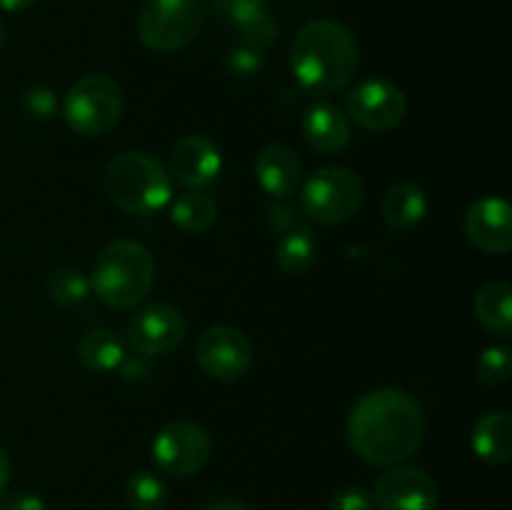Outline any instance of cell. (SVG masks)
<instances>
[{
    "label": "cell",
    "instance_id": "obj_34",
    "mask_svg": "<svg viewBox=\"0 0 512 510\" xmlns=\"http://www.w3.org/2000/svg\"><path fill=\"white\" fill-rule=\"evenodd\" d=\"M33 3H38V0H0V10H8V13H20V10H28Z\"/></svg>",
    "mask_w": 512,
    "mask_h": 510
},
{
    "label": "cell",
    "instance_id": "obj_5",
    "mask_svg": "<svg viewBox=\"0 0 512 510\" xmlns=\"http://www.w3.org/2000/svg\"><path fill=\"white\" fill-rule=\"evenodd\" d=\"M123 88L115 78L93 73L80 78L68 90L63 103V118L73 133L98 138L108 133L123 115Z\"/></svg>",
    "mask_w": 512,
    "mask_h": 510
},
{
    "label": "cell",
    "instance_id": "obj_21",
    "mask_svg": "<svg viewBox=\"0 0 512 510\" xmlns=\"http://www.w3.org/2000/svg\"><path fill=\"white\" fill-rule=\"evenodd\" d=\"M215 218H218V205L210 195L205 193H183L173 200L170 205V220L178 225L183 233L200 235L205 230L213 228Z\"/></svg>",
    "mask_w": 512,
    "mask_h": 510
},
{
    "label": "cell",
    "instance_id": "obj_22",
    "mask_svg": "<svg viewBox=\"0 0 512 510\" xmlns=\"http://www.w3.org/2000/svg\"><path fill=\"white\" fill-rule=\"evenodd\" d=\"M318 260V238L310 228H295L280 240L278 250H275V263L283 273L298 275L313 268Z\"/></svg>",
    "mask_w": 512,
    "mask_h": 510
},
{
    "label": "cell",
    "instance_id": "obj_2",
    "mask_svg": "<svg viewBox=\"0 0 512 510\" xmlns=\"http://www.w3.org/2000/svg\"><path fill=\"white\" fill-rule=\"evenodd\" d=\"M290 68L310 93H338L358 70V40L338 20H313L300 30L290 48Z\"/></svg>",
    "mask_w": 512,
    "mask_h": 510
},
{
    "label": "cell",
    "instance_id": "obj_16",
    "mask_svg": "<svg viewBox=\"0 0 512 510\" xmlns=\"http://www.w3.org/2000/svg\"><path fill=\"white\" fill-rule=\"evenodd\" d=\"M303 135L313 150L323 155H335L348 148L350 118L343 108L333 103H318L308 108L303 118Z\"/></svg>",
    "mask_w": 512,
    "mask_h": 510
},
{
    "label": "cell",
    "instance_id": "obj_18",
    "mask_svg": "<svg viewBox=\"0 0 512 510\" xmlns=\"http://www.w3.org/2000/svg\"><path fill=\"white\" fill-rule=\"evenodd\" d=\"M512 290L508 283H488L475 293L473 308L478 323L495 338L512 335Z\"/></svg>",
    "mask_w": 512,
    "mask_h": 510
},
{
    "label": "cell",
    "instance_id": "obj_1",
    "mask_svg": "<svg viewBox=\"0 0 512 510\" xmlns=\"http://www.w3.org/2000/svg\"><path fill=\"white\" fill-rule=\"evenodd\" d=\"M425 418L420 403L398 388L360 395L348 415V438L370 465H398L420 448Z\"/></svg>",
    "mask_w": 512,
    "mask_h": 510
},
{
    "label": "cell",
    "instance_id": "obj_3",
    "mask_svg": "<svg viewBox=\"0 0 512 510\" xmlns=\"http://www.w3.org/2000/svg\"><path fill=\"white\" fill-rule=\"evenodd\" d=\"M155 280L150 250L138 240H115L98 255L90 275V288L110 308H133L148 298Z\"/></svg>",
    "mask_w": 512,
    "mask_h": 510
},
{
    "label": "cell",
    "instance_id": "obj_11",
    "mask_svg": "<svg viewBox=\"0 0 512 510\" xmlns=\"http://www.w3.org/2000/svg\"><path fill=\"white\" fill-rule=\"evenodd\" d=\"M188 335V320L168 303H153L138 310L128 323V340L135 353L165 355Z\"/></svg>",
    "mask_w": 512,
    "mask_h": 510
},
{
    "label": "cell",
    "instance_id": "obj_27",
    "mask_svg": "<svg viewBox=\"0 0 512 510\" xmlns=\"http://www.w3.org/2000/svg\"><path fill=\"white\" fill-rule=\"evenodd\" d=\"M213 5L215 13H218L225 23L235 25V28L265 8L263 0H213Z\"/></svg>",
    "mask_w": 512,
    "mask_h": 510
},
{
    "label": "cell",
    "instance_id": "obj_12",
    "mask_svg": "<svg viewBox=\"0 0 512 510\" xmlns=\"http://www.w3.org/2000/svg\"><path fill=\"white\" fill-rule=\"evenodd\" d=\"M438 485L425 470L393 468L375 483L373 503L378 510H438Z\"/></svg>",
    "mask_w": 512,
    "mask_h": 510
},
{
    "label": "cell",
    "instance_id": "obj_10",
    "mask_svg": "<svg viewBox=\"0 0 512 510\" xmlns=\"http://www.w3.org/2000/svg\"><path fill=\"white\" fill-rule=\"evenodd\" d=\"M195 358L205 375L230 383L248 373L250 363H253V345L243 330L230 328V325H215V328L203 330V335L198 338Z\"/></svg>",
    "mask_w": 512,
    "mask_h": 510
},
{
    "label": "cell",
    "instance_id": "obj_9",
    "mask_svg": "<svg viewBox=\"0 0 512 510\" xmlns=\"http://www.w3.org/2000/svg\"><path fill=\"white\" fill-rule=\"evenodd\" d=\"M405 113H408L405 93L383 78L360 80L345 98V115L375 133L393 130L405 118Z\"/></svg>",
    "mask_w": 512,
    "mask_h": 510
},
{
    "label": "cell",
    "instance_id": "obj_28",
    "mask_svg": "<svg viewBox=\"0 0 512 510\" xmlns=\"http://www.w3.org/2000/svg\"><path fill=\"white\" fill-rule=\"evenodd\" d=\"M228 68L240 78H250V75L260 73V68H263V53L248 48V45H238L228 53Z\"/></svg>",
    "mask_w": 512,
    "mask_h": 510
},
{
    "label": "cell",
    "instance_id": "obj_35",
    "mask_svg": "<svg viewBox=\"0 0 512 510\" xmlns=\"http://www.w3.org/2000/svg\"><path fill=\"white\" fill-rule=\"evenodd\" d=\"M5 43V23H3V18H0V45Z\"/></svg>",
    "mask_w": 512,
    "mask_h": 510
},
{
    "label": "cell",
    "instance_id": "obj_19",
    "mask_svg": "<svg viewBox=\"0 0 512 510\" xmlns=\"http://www.w3.org/2000/svg\"><path fill=\"white\" fill-rule=\"evenodd\" d=\"M428 213V198L415 183H398L385 193L383 215L385 223L395 230H410L423 223Z\"/></svg>",
    "mask_w": 512,
    "mask_h": 510
},
{
    "label": "cell",
    "instance_id": "obj_31",
    "mask_svg": "<svg viewBox=\"0 0 512 510\" xmlns=\"http://www.w3.org/2000/svg\"><path fill=\"white\" fill-rule=\"evenodd\" d=\"M0 505H3V510H48L45 500L35 493H18Z\"/></svg>",
    "mask_w": 512,
    "mask_h": 510
},
{
    "label": "cell",
    "instance_id": "obj_25",
    "mask_svg": "<svg viewBox=\"0 0 512 510\" xmlns=\"http://www.w3.org/2000/svg\"><path fill=\"white\" fill-rule=\"evenodd\" d=\"M510 350L500 348V345H493V348L483 350V355L478 358V365H475V375L483 385H503L510 380Z\"/></svg>",
    "mask_w": 512,
    "mask_h": 510
},
{
    "label": "cell",
    "instance_id": "obj_26",
    "mask_svg": "<svg viewBox=\"0 0 512 510\" xmlns=\"http://www.w3.org/2000/svg\"><path fill=\"white\" fill-rule=\"evenodd\" d=\"M240 35H243V45L248 48L260 50L263 53L268 45H273L275 35H278V28H275V20L265 13V8L260 13H255L253 18H248L245 23L238 25Z\"/></svg>",
    "mask_w": 512,
    "mask_h": 510
},
{
    "label": "cell",
    "instance_id": "obj_17",
    "mask_svg": "<svg viewBox=\"0 0 512 510\" xmlns=\"http://www.w3.org/2000/svg\"><path fill=\"white\" fill-rule=\"evenodd\" d=\"M475 455L490 465H505L512 458V418L505 410L485 413L470 435Z\"/></svg>",
    "mask_w": 512,
    "mask_h": 510
},
{
    "label": "cell",
    "instance_id": "obj_29",
    "mask_svg": "<svg viewBox=\"0 0 512 510\" xmlns=\"http://www.w3.org/2000/svg\"><path fill=\"white\" fill-rule=\"evenodd\" d=\"M23 108L25 113L33 115V118L48 120L50 115H55V108H58V100H55V93L48 88H30L23 93Z\"/></svg>",
    "mask_w": 512,
    "mask_h": 510
},
{
    "label": "cell",
    "instance_id": "obj_14",
    "mask_svg": "<svg viewBox=\"0 0 512 510\" xmlns=\"http://www.w3.org/2000/svg\"><path fill=\"white\" fill-rule=\"evenodd\" d=\"M223 168L218 145L205 135H185L170 150V175L185 188H203L213 183Z\"/></svg>",
    "mask_w": 512,
    "mask_h": 510
},
{
    "label": "cell",
    "instance_id": "obj_13",
    "mask_svg": "<svg viewBox=\"0 0 512 510\" xmlns=\"http://www.w3.org/2000/svg\"><path fill=\"white\" fill-rule=\"evenodd\" d=\"M465 235L488 255H505L512 248V210L503 198H480L465 213Z\"/></svg>",
    "mask_w": 512,
    "mask_h": 510
},
{
    "label": "cell",
    "instance_id": "obj_4",
    "mask_svg": "<svg viewBox=\"0 0 512 510\" xmlns=\"http://www.w3.org/2000/svg\"><path fill=\"white\" fill-rule=\"evenodd\" d=\"M105 193L120 210L148 215L170 203V175L153 155L120 153L105 168Z\"/></svg>",
    "mask_w": 512,
    "mask_h": 510
},
{
    "label": "cell",
    "instance_id": "obj_24",
    "mask_svg": "<svg viewBox=\"0 0 512 510\" xmlns=\"http://www.w3.org/2000/svg\"><path fill=\"white\" fill-rule=\"evenodd\" d=\"M48 295L58 305H75L88 298L90 280L78 268H58L48 278Z\"/></svg>",
    "mask_w": 512,
    "mask_h": 510
},
{
    "label": "cell",
    "instance_id": "obj_30",
    "mask_svg": "<svg viewBox=\"0 0 512 510\" xmlns=\"http://www.w3.org/2000/svg\"><path fill=\"white\" fill-rule=\"evenodd\" d=\"M330 510H378L373 503V495L368 490L350 485V488L338 490L330 500Z\"/></svg>",
    "mask_w": 512,
    "mask_h": 510
},
{
    "label": "cell",
    "instance_id": "obj_33",
    "mask_svg": "<svg viewBox=\"0 0 512 510\" xmlns=\"http://www.w3.org/2000/svg\"><path fill=\"white\" fill-rule=\"evenodd\" d=\"M8 480H10V458H8V453H5L3 445H0V493L5 490Z\"/></svg>",
    "mask_w": 512,
    "mask_h": 510
},
{
    "label": "cell",
    "instance_id": "obj_23",
    "mask_svg": "<svg viewBox=\"0 0 512 510\" xmlns=\"http://www.w3.org/2000/svg\"><path fill=\"white\" fill-rule=\"evenodd\" d=\"M125 498L133 510H160L168 500V485L153 470H138L125 485Z\"/></svg>",
    "mask_w": 512,
    "mask_h": 510
},
{
    "label": "cell",
    "instance_id": "obj_7",
    "mask_svg": "<svg viewBox=\"0 0 512 510\" xmlns=\"http://www.w3.org/2000/svg\"><path fill=\"white\" fill-rule=\"evenodd\" d=\"M203 28L200 0H145L138 35L155 53H175L193 43Z\"/></svg>",
    "mask_w": 512,
    "mask_h": 510
},
{
    "label": "cell",
    "instance_id": "obj_36",
    "mask_svg": "<svg viewBox=\"0 0 512 510\" xmlns=\"http://www.w3.org/2000/svg\"><path fill=\"white\" fill-rule=\"evenodd\" d=\"M0 510H3V505H0Z\"/></svg>",
    "mask_w": 512,
    "mask_h": 510
},
{
    "label": "cell",
    "instance_id": "obj_32",
    "mask_svg": "<svg viewBox=\"0 0 512 510\" xmlns=\"http://www.w3.org/2000/svg\"><path fill=\"white\" fill-rule=\"evenodd\" d=\"M203 510H250L243 500L238 498H215L203 505Z\"/></svg>",
    "mask_w": 512,
    "mask_h": 510
},
{
    "label": "cell",
    "instance_id": "obj_6",
    "mask_svg": "<svg viewBox=\"0 0 512 510\" xmlns=\"http://www.w3.org/2000/svg\"><path fill=\"white\" fill-rule=\"evenodd\" d=\"M365 200V185L355 170L345 165H325L303 185L300 205L305 215L320 225H340L353 218Z\"/></svg>",
    "mask_w": 512,
    "mask_h": 510
},
{
    "label": "cell",
    "instance_id": "obj_15",
    "mask_svg": "<svg viewBox=\"0 0 512 510\" xmlns=\"http://www.w3.org/2000/svg\"><path fill=\"white\" fill-rule=\"evenodd\" d=\"M255 180L273 198H288L303 183V163L293 148L273 143L260 150L255 160Z\"/></svg>",
    "mask_w": 512,
    "mask_h": 510
},
{
    "label": "cell",
    "instance_id": "obj_8",
    "mask_svg": "<svg viewBox=\"0 0 512 510\" xmlns=\"http://www.w3.org/2000/svg\"><path fill=\"white\" fill-rule=\"evenodd\" d=\"M213 453L208 433L190 420L168 423L153 440V460L165 475L190 478L200 473Z\"/></svg>",
    "mask_w": 512,
    "mask_h": 510
},
{
    "label": "cell",
    "instance_id": "obj_20",
    "mask_svg": "<svg viewBox=\"0 0 512 510\" xmlns=\"http://www.w3.org/2000/svg\"><path fill=\"white\" fill-rule=\"evenodd\" d=\"M78 358L90 373H113L125 360V343L115 330H90L80 340Z\"/></svg>",
    "mask_w": 512,
    "mask_h": 510
}]
</instances>
